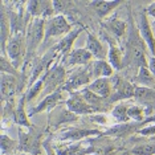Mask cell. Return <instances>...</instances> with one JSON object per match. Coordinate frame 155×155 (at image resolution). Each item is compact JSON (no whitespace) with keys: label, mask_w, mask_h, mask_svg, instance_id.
<instances>
[{"label":"cell","mask_w":155,"mask_h":155,"mask_svg":"<svg viewBox=\"0 0 155 155\" xmlns=\"http://www.w3.org/2000/svg\"><path fill=\"white\" fill-rule=\"evenodd\" d=\"M135 133L138 134V135H142V137H155V125L143 126V127L137 130Z\"/></svg>","instance_id":"obj_35"},{"label":"cell","mask_w":155,"mask_h":155,"mask_svg":"<svg viewBox=\"0 0 155 155\" xmlns=\"http://www.w3.org/2000/svg\"><path fill=\"white\" fill-rule=\"evenodd\" d=\"M102 25L105 27V29H107L111 35H114L118 38H122L126 35V31H127V24L123 20L118 19L117 16H111L110 19H106L102 23Z\"/></svg>","instance_id":"obj_25"},{"label":"cell","mask_w":155,"mask_h":155,"mask_svg":"<svg viewBox=\"0 0 155 155\" xmlns=\"http://www.w3.org/2000/svg\"><path fill=\"white\" fill-rule=\"evenodd\" d=\"M19 150L27 155H41L43 154V130L35 127L32 130H24L19 127Z\"/></svg>","instance_id":"obj_2"},{"label":"cell","mask_w":155,"mask_h":155,"mask_svg":"<svg viewBox=\"0 0 155 155\" xmlns=\"http://www.w3.org/2000/svg\"><path fill=\"white\" fill-rule=\"evenodd\" d=\"M57 54L58 53L57 52H54L53 49H49L43 57L37 58L36 61L33 62V68H32V72H31L32 74H31L29 78H28V86L31 87L33 84H36L37 81L52 68V62L56 60Z\"/></svg>","instance_id":"obj_8"},{"label":"cell","mask_w":155,"mask_h":155,"mask_svg":"<svg viewBox=\"0 0 155 155\" xmlns=\"http://www.w3.org/2000/svg\"><path fill=\"white\" fill-rule=\"evenodd\" d=\"M73 31L72 24L68 21V19L64 15H56L51 19L45 20V38L44 43H47L48 40L53 37L58 36H66Z\"/></svg>","instance_id":"obj_5"},{"label":"cell","mask_w":155,"mask_h":155,"mask_svg":"<svg viewBox=\"0 0 155 155\" xmlns=\"http://www.w3.org/2000/svg\"><path fill=\"white\" fill-rule=\"evenodd\" d=\"M121 4H122V2H118V0H113V2L111 0H97V2H90V5L93 7L94 12L97 13V16L100 17V19L107 17Z\"/></svg>","instance_id":"obj_24"},{"label":"cell","mask_w":155,"mask_h":155,"mask_svg":"<svg viewBox=\"0 0 155 155\" xmlns=\"http://www.w3.org/2000/svg\"><path fill=\"white\" fill-rule=\"evenodd\" d=\"M133 155H155V142L139 144L131 149Z\"/></svg>","instance_id":"obj_34"},{"label":"cell","mask_w":155,"mask_h":155,"mask_svg":"<svg viewBox=\"0 0 155 155\" xmlns=\"http://www.w3.org/2000/svg\"><path fill=\"white\" fill-rule=\"evenodd\" d=\"M45 38V19H32L28 25L25 40H27V56L24 61V68L31 64L33 56L40 47L41 41Z\"/></svg>","instance_id":"obj_1"},{"label":"cell","mask_w":155,"mask_h":155,"mask_svg":"<svg viewBox=\"0 0 155 155\" xmlns=\"http://www.w3.org/2000/svg\"><path fill=\"white\" fill-rule=\"evenodd\" d=\"M41 155H45V154H41Z\"/></svg>","instance_id":"obj_41"},{"label":"cell","mask_w":155,"mask_h":155,"mask_svg":"<svg viewBox=\"0 0 155 155\" xmlns=\"http://www.w3.org/2000/svg\"><path fill=\"white\" fill-rule=\"evenodd\" d=\"M76 121H78V115L72 113L68 107L57 106L49 113V126H53V129H58Z\"/></svg>","instance_id":"obj_13"},{"label":"cell","mask_w":155,"mask_h":155,"mask_svg":"<svg viewBox=\"0 0 155 155\" xmlns=\"http://www.w3.org/2000/svg\"><path fill=\"white\" fill-rule=\"evenodd\" d=\"M25 12L32 19H51L53 17L54 7L53 2H47V0H32V2H25Z\"/></svg>","instance_id":"obj_9"},{"label":"cell","mask_w":155,"mask_h":155,"mask_svg":"<svg viewBox=\"0 0 155 155\" xmlns=\"http://www.w3.org/2000/svg\"><path fill=\"white\" fill-rule=\"evenodd\" d=\"M90 70L93 74V80L96 78H111L114 76V69L105 60H94L90 62Z\"/></svg>","instance_id":"obj_23"},{"label":"cell","mask_w":155,"mask_h":155,"mask_svg":"<svg viewBox=\"0 0 155 155\" xmlns=\"http://www.w3.org/2000/svg\"><path fill=\"white\" fill-rule=\"evenodd\" d=\"M81 32H82V28H81V27L73 28L72 32L68 33L66 36H64L61 40H58L57 44H54L51 49H53L54 52H57L58 54H61L62 58L66 57V56H68L70 52H72L73 44H74V41L77 40V37L80 36Z\"/></svg>","instance_id":"obj_16"},{"label":"cell","mask_w":155,"mask_h":155,"mask_svg":"<svg viewBox=\"0 0 155 155\" xmlns=\"http://www.w3.org/2000/svg\"><path fill=\"white\" fill-rule=\"evenodd\" d=\"M104 38L107 41L109 44V51H107V58H109V64L113 66V69L119 72L125 68V54H123L122 49L118 47V44L115 43L113 38L109 36L107 33H102Z\"/></svg>","instance_id":"obj_14"},{"label":"cell","mask_w":155,"mask_h":155,"mask_svg":"<svg viewBox=\"0 0 155 155\" xmlns=\"http://www.w3.org/2000/svg\"><path fill=\"white\" fill-rule=\"evenodd\" d=\"M41 78L44 81V90L41 93V96L47 97L52 93L60 91V89H61L66 81V69L62 64L54 62L52 65V68Z\"/></svg>","instance_id":"obj_4"},{"label":"cell","mask_w":155,"mask_h":155,"mask_svg":"<svg viewBox=\"0 0 155 155\" xmlns=\"http://www.w3.org/2000/svg\"><path fill=\"white\" fill-rule=\"evenodd\" d=\"M93 56L86 51L85 48L73 49L66 57L62 58V62L66 66H78V65H89L93 61Z\"/></svg>","instance_id":"obj_18"},{"label":"cell","mask_w":155,"mask_h":155,"mask_svg":"<svg viewBox=\"0 0 155 155\" xmlns=\"http://www.w3.org/2000/svg\"><path fill=\"white\" fill-rule=\"evenodd\" d=\"M135 86H144V87H154L155 89V76L149 70L147 66L139 68L137 76L134 77Z\"/></svg>","instance_id":"obj_26"},{"label":"cell","mask_w":155,"mask_h":155,"mask_svg":"<svg viewBox=\"0 0 155 155\" xmlns=\"http://www.w3.org/2000/svg\"><path fill=\"white\" fill-rule=\"evenodd\" d=\"M0 29H2V54L5 51L7 41L11 37V23H9V17L5 12V8L2 7V12H0Z\"/></svg>","instance_id":"obj_27"},{"label":"cell","mask_w":155,"mask_h":155,"mask_svg":"<svg viewBox=\"0 0 155 155\" xmlns=\"http://www.w3.org/2000/svg\"><path fill=\"white\" fill-rule=\"evenodd\" d=\"M127 114H129V118L133 119V121H135L137 123H142L144 119L147 118L146 107L142 106V105H139V104H135V105L129 106Z\"/></svg>","instance_id":"obj_30"},{"label":"cell","mask_w":155,"mask_h":155,"mask_svg":"<svg viewBox=\"0 0 155 155\" xmlns=\"http://www.w3.org/2000/svg\"><path fill=\"white\" fill-rule=\"evenodd\" d=\"M111 85H113V93L110 98L107 100V105H111L113 102L129 100L134 98V91H135V85H133L130 81L122 78L121 76H113L111 77Z\"/></svg>","instance_id":"obj_6"},{"label":"cell","mask_w":155,"mask_h":155,"mask_svg":"<svg viewBox=\"0 0 155 155\" xmlns=\"http://www.w3.org/2000/svg\"><path fill=\"white\" fill-rule=\"evenodd\" d=\"M90 91H93L94 94L100 96L104 100H109L113 93V85L110 78H96L93 80L89 85L86 86Z\"/></svg>","instance_id":"obj_20"},{"label":"cell","mask_w":155,"mask_h":155,"mask_svg":"<svg viewBox=\"0 0 155 155\" xmlns=\"http://www.w3.org/2000/svg\"><path fill=\"white\" fill-rule=\"evenodd\" d=\"M2 56H7L8 60L11 61V64L15 66L16 69H19L20 66L23 65V62L25 61V56H27L25 35H23V33L11 35L9 40L7 41L5 51Z\"/></svg>","instance_id":"obj_3"},{"label":"cell","mask_w":155,"mask_h":155,"mask_svg":"<svg viewBox=\"0 0 155 155\" xmlns=\"http://www.w3.org/2000/svg\"><path fill=\"white\" fill-rule=\"evenodd\" d=\"M147 123H154V125H155V114H153L151 117H147L142 123H138V126H142V127H143V126H146Z\"/></svg>","instance_id":"obj_39"},{"label":"cell","mask_w":155,"mask_h":155,"mask_svg":"<svg viewBox=\"0 0 155 155\" xmlns=\"http://www.w3.org/2000/svg\"><path fill=\"white\" fill-rule=\"evenodd\" d=\"M73 3L70 2H53V7H54V11L56 12H60V15H62V12L66 11V7L68 5H72Z\"/></svg>","instance_id":"obj_36"},{"label":"cell","mask_w":155,"mask_h":155,"mask_svg":"<svg viewBox=\"0 0 155 155\" xmlns=\"http://www.w3.org/2000/svg\"><path fill=\"white\" fill-rule=\"evenodd\" d=\"M65 101H66V98L64 97L62 91L52 93V94H49V96L44 97L43 100L36 105V106L31 107L29 110H28V115H29V117H33V115L40 114V113H43V111H49L51 113L53 109L60 106V104H62V102H65Z\"/></svg>","instance_id":"obj_11"},{"label":"cell","mask_w":155,"mask_h":155,"mask_svg":"<svg viewBox=\"0 0 155 155\" xmlns=\"http://www.w3.org/2000/svg\"><path fill=\"white\" fill-rule=\"evenodd\" d=\"M146 12H147V15H149V16H151V17H154V19H155V2H153L149 7H147Z\"/></svg>","instance_id":"obj_38"},{"label":"cell","mask_w":155,"mask_h":155,"mask_svg":"<svg viewBox=\"0 0 155 155\" xmlns=\"http://www.w3.org/2000/svg\"><path fill=\"white\" fill-rule=\"evenodd\" d=\"M44 90V81L43 78H40L36 84H33L32 86L28 89V91L25 93V100H27V104H31L35 98H37L38 96H41Z\"/></svg>","instance_id":"obj_32"},{"label":"cell","mask_w":155,"mask_h":155,"mask_svg":"<svg viewBox=\"0 0 155 155\" xmlns=\"http://www.w3.org/2000/svg\"><path fill=\"white\" fill-rule=\"evenodd\" d=\"M2 68H0V70H2V73H5V74H11V76H15L17 77V78H21V74H20V72L17 70L15 66H13L11 64V61L8 60V57L7 56H2Z\"/></svg>","instance_id":"obj_33"},{"label":"cell","mask_w":155,"mask_h":155,"mask_svg":"<svg viewBox=\"0 0 155 155\" xmlns=\"http://www.w3.org/2000/svg\"><path fill=\"white\" fill-rule=\"evenodd\" d=\"M65 105L70 111L74 113L77 115H89V114H93V113H97L96 109L93 106H90L85 101V98L82 97V94L80 91L70 93L69 98H66V101H65Z\"/></svg>","instance_id":"obj_12"},{"label":"cell","mask_w":155,"mask_h":155,"mask_svg":"<svg viewBox=\"0 0 155 155\" xmlns=\"http://www.w3.org/2000/svg\"><path fill=\"white\" fill-rule=\"evenodd\" d=\"M94 135H104V133L97 129H80V127H69L61 131L58 134V139L61 140H72V142H77L87 137H94Z\"/></svg>","instance_id":"obj_15"},{"label":"cell","mask_w":155,"mask_h":155,"mask_svg":"<svg viewBox=\"0 0 155 155\" xmlns=\"http://www.w3.org/2000/svg\"><path fill=\"white\" fill-rule=\"evenodd\" d=\"M80 93L82 94V97L85 98V101L87 102V104H89L90 106H93L97 111H101L102 109H104L102 105H107V101L106 100H104V98H101L100 96L94 94L93 91H90L87 87H84L82 90H80Z\"/></svg>","instance_id":"obj_28"},{"label":"cell","mask_w":155,"mask_h":155,"mask_svg":"<svg viewBox=\"0 0 155 155\" xmlns=\"http://www.w3.org/2000/svg\"><path fill=\"white\" fill-rule=\"evenodd\" d=\"M0 146H2V155H12L16 150H19V140H15L11 137L3 134Z\"/></svg>","instance_id":"obj_31"},{"label":"cell","mask_w":155,"mask_h":155,"mask_svg":"<svg viewBox=\"0 0 155 155\" xmlns=\"http://www.w3.org/2000/svg\"><path fill=\"white\" fill-rule=\"evenodd\" d=\"M134 98L137 100L139 105H142L149 110L147 113H151L150 106L155 105V89L154 87H144V86H135V91H134Z\"/></svg>","instance_id":"obj_21"},{"label":"cell","mask_w":155,"mask_h":155,"mask_svg":"<svg viewBox=\"0 0 155 155\" xmlns=\"http://www.w3.org/2000/svg\"><path fill=\"white\" fill-rule=\"evenodd\" d=\"M86 36L87 37H86L85 49L96 60H105V56L107 54V52H106V49H105L104 44H102L93 33L89 32V31H86Z\"/></svg>","instance_id":"obj_22"},{"label":"cell","mask_w":155,"mask_h":155,"mask_svg":"<svg viewBox=\"0 0 155 155\" xmlns=\"http://www.w3.org/2000/svg\"><path fill=\"white\" fill-rule=\"evenodd\" d=\"M19 82H20V80L17 77L2 73V102L3 104L5 101L11 100L12 96L17 91Z\"/></svg>","instance_id":"obj_19"},{"label":"cell","mask_w":155,"mask_h":155,"mask_svg":"<svg viewBox=\"0 0 155 155\" xmlns=\"http://www.w3.org/2000/svg\"><path fill=\"white\" fill-rule=\"evenodd\" d=\"M27 100H25V94H23L21 98L17 102L16 107H15V113H13V122L16 125H19V127H25L27 130H32L36 126L33 123H31L29 121V115L27 111Z\"/></svg>","instance_id":"obj_17"},{"label":"cell","mask_w":155,"mask_h":155,"mask_svg":"<svg viewBox=\"0 0 155 155\" xmlns=\"http://www.w3.org/2000/svg\"><path fill=\"white\" fill-rule=\"evenodd\" d=\"M127 110H129V105L121 102V104L115 105V106L111 109L110 114L118 123H126L130 119L129 114H127Z\"/></svg>","instance_id":"obj_29"},{"label":"cell","mask_w":155,"mask_h":155,"mask_svg":"<svg viewBox=\"0 0 155 155\" xmlns=\"http://www.w3.org/2000/svg\"><path fill=\"white\" fill-rule=\"evenodd\" d=\"M147 68L155 76V56H150L149 57V64H147Z\"/></svg>","instance_id":"obj_37"},{"label":"cell","mask_w":155,"mask_h":155,"mask_svg":"<svg viewBox=\"0 0 155 155\" xmlns=\"http://www.w3.org/2000/svg\"><path fill=\"white\" fill-rule=\"evenodd\" d=\"M151 29H153V33H154V37H155V19L151 21Z\"/></svg>","instance_id":"obj_40"},{"label":"cell","mask_w":155,"mask_h":155,"mask_svg":"<svg viewBox=\"0 0 155 155\" xmlns=\"http://www.w3.org/2000/svg\"><path fill=\"white\" fill-rule=\"evenodd\" d=\"M147 16L149 15H147L146 9H142L139 12L138 20H137V25H138L140 37L144 41L146 47L149 48L151 56H155V37H154L153 29H151V23L149 21V17Z\"/></svg>","instance_id":"obj_10"},{"label":"cell","mask_w":155,"mask_h":155,"mask_svg":"<svg viewBox=\"0 0 155 155\" xmlns=\"http://www.w3.org/2000/svg\"><path fill=\"white\" fill-rule=\"evenodd\" d=\"M93 74L90 70V64L86 65L85 68H80L74 70L72 76L65 81V84L60 89V91H68V93H73V91H78L80 87H86L91 82Z\"/></svg>","instance_id":"obj_7"}]
</instances>
